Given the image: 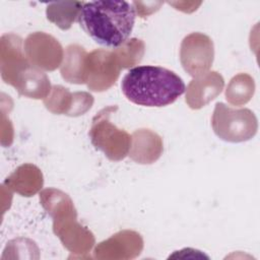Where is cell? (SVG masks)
<instances>
[{
    "mask_svg": "<svg viewBox=\"0 0 260 260\" xmlns=\"http://www.w3.org/2000/svg\"><path fill=\"white\" fill-rule=\"evenodd\" d=\"M83 3L84 2L80 1H59L50 3L46 9L47 18L61 29L67 30L78 18Z\"/></svg>",
    "mask_w": 260,
    "mask_h": 260,
    "instance_id": "e0dca14e",
    "label": "cell"
},
{
    "mask_svg": "<svg viewBox=\"0 0 260 260\" xmlns=\"http://www.w3.org/2000/svg\"><path fill=\"white\" fill-rule=\"evenodd\" d=\"M12 86L20 95L36 100L46 99L52 89L46 73L30 63L18 73Z\"/></svg>",
    "mask_w": 260,
    "mask_h": 260,
    "instance_id": "4fadbf2b",
    "label": "cell"
},
{
    "mask_svg": "<svg viewBox=\"0 0 260 260\" xmlns=\"http://www.w3.org/2000/svg\"><path fill=\"white\" fill-rule=\"evenodd\" d=\"M77 215H70L53 221L54 233L71 252H86L94 243L92 234L76 221Z\"/></svg>",
    "mask_w": 260,
    "mask_h": 260,
    "instance_id": "8fae6325",
    "label": "cell"
},
{
    "mask_svg": "<svg viewBox=\"0 0 260 260\" xmlns=\"http://www.w3.org/2000/svg\"><path fill=\"white\" fill-rule=\"evenodd\" d=\"M115 110H117L116 106H109L95 115L92 119L89 137L96 149L103 151L109 159L118 161L128 155L131 135L110 121V115Z\"/></svg>",
    "mask_w": 260,
    "mask_h": 260,
    "instance_id": "277c9868",
    "label": "cell"
},
{
    "mask_svg": "<svg viewBox=\"0 0 260 260\" xmlns=\"http://www.w3.org/2000/svg\"><path fill=\"white\" fill-rule=\"evenodd\" d=\"M24 53L30 64L47 71H53L62 64L64 51L60 43L43 31L32 32L23 43Z\"/></svg>",
    "mask_w": 260,
    "mask_h": 260,
    "instance_id": "52a82bcc",
    "label": "cell"
},
{
    "mask_svg": "<svg viewBox=\"0 0 260 260\" xmlns=\"http://www.w3.org/2000/svg\"><path fill=\"white\" fill-rule=\"evenodd\" d=\"M40 201L46 211L53 217V220L77 214L71 198L64 192L48 188L40 193Z\"/></svg>",
    "mask_w": 260,
    "mask_h": 260,
    "instance_id": "2e32d148",
    "label": "cell"
},
{
    "mask_svg": "<svg viewBox=\"0 0 260 260\" xmlns=\"http://www.w3.org/2000/svg\"><path fill=\"white\" fill-rule=\"evenodd\" d=\"M214 59L212 40L201 32L186 36L180 48V61L184 70L192 77L208 72Z\"/></svg>",
    "mask_w": 260,
    "mask_h": 260,
    "instance_id": "5b68a950",
    "label": "cell"
},
{
    "mask_svg": "<svg viewBox=\"0 0 260 260\" xmlns=\"http://www.w3.org/2000/svg\"><path fill=\"white\" fill-rule=\"evenodd\" d=\"M86 51L79 45H69L61 64V75L67 82L75 84L86 83Z\"/></svg>",
    "mask_w": 260,
    "mask_h": 260,
    "instance_id": "9a60e30c",
    "label": "cell"
},
{
    "mask_svg": "<svg viewBox=\"0 0 260 260\" xmlns=\"http://www.w3.org/2000/svg\"><path fill=\"white\" fill-rule=\"evenodd\" d=\"M43 175L39 168L34 165L25 164L18 167L9 177L6 178L4 185L21 196H32L43 187Z\"/></svg>",
    "mask_w": 260,
    "mask_h": 260,
    "instance_id": "5bb4252c",
    "label": "cell"
},
{
    "mask_svg": "<svg viewBox=\"0 0 260 260\" xmlns=\"http://www.w3.org/2000/svg\"><path fill=\"white\" fill-rule=\"evenodd\" d=\"M162 153L161 137L150 129H138L131 135L129 157L137 164L150 165Z\"/></svg>",
    "mask_w": 260,
    "mask_h": 260,
    "instance_id": "7c38bea8",
    "label": "cell"
},
{
    "mask_svg": "<svg viewBox=\"0 0 260 260\" xmlns=\"http://www.w3.org/2000/svg\"><path fill=\"white\" fill-rule=\"evenodd\" d=\"M0 45L1 76L6 83L11 85L18 73L30 62L25 56L20 37L14 34H5L1 37Z\"/></svg>",
    "mask_w": 260,
    "mask_h": 260,
    "instance_id": "9c48e42d",
    "label": "cell"
},
{
    "mask_svg": "<svg viewBox=\"0 0 260 260\" xmlns=\"http://www.w3.org/2000/svg\"><path fill=\"white\" fill-rule=\"evenodd\" d=\"M121 66L114 51L96 49L87 55L86 84L92 91H105L118 79Z\"/></svg>",
    "mask_w": 260,
    "mask_h": 260,
    "instance_id": "8992f818",
    "label": "cell"
},
{
    "mask_svg": "<svg viewBox=\"0 0 260 260\" xmlns=\"http://www.w3.org/2000/svg\"><path fill=\"white\" fill-rule=\"evenodd\" d=\"M254 89L253 78L246 73H240L230 81L225 90V99L231 105L242 106L251 100Z\"/></svg>",
    "mask_w": 260,
    "mask_h": 260,
    "instance_id": "ac0fdd59",
    "label": "cell"
},
{
    "mask_svg": "<svg viewBox=\"0 0 260 260\" xmlns=\"http://www.w3.org/2000/svg\"><path fill=\"white\" fill-rule=\"evenodd\" d=\"M144 47V43L141 40L134 38L115 49L114 52L117 55L121 68L125 69L138 64L143 57Z\"/></svg>",
    "mask_w": 260,
    "mask_h": 260,
    "instance_id": "d6986e66",
    "label": "cell"
},
{
    "mask_svg": "<svg viewBox=\"0 0 260 260\" xmlns=\"http://www.w3.org/2000/svg\"><path fill=\"white\" fill-rule=\"evenodd\" d=\"M123 94L131 103L160 108L176 102L186 90L183 79L174 71L160 66H137L122 79Z\"/></svg>",
    "mask_w": 260,
    "mask_h": 260,
    "instance_id": "7a4b0ae2",
    "label": "cell"
},
{
    "mask_svg": "<svg viewBox=\"0 0 260 260\" xmlns=\"http://www.w3.org/2000/svg\"><path fill=\"white\" fill-rule=\"evenodd\" d=\"M211 126L217 137L237 143L253 138L257 133L258 122L250 109H235L217 103L212 114Z\"/></svg>",
    "mask_w": 260,
    "mask_h": 260,
    "instance_id": "3957f363",
    "label": "cell"
},
{
    "mask_svg": "<svg viewBox=\"0 0 260 260\" xmlns=\"http://www.w3.org/2000/svg\"><path fill=\"white\" fill-rule=\"evenodd\" d=\"M93 104V96L85 91L71 93L62 85L52 86L49 95L44 99L46 108L58 115L77 117L86 113Z\"/></svg>",
    "mask_w": 260,
    "mask_h": 260,
    "instance_id": "ba28073f",
    "label": "cell"
},
{
    "mask_svg": "<svg viewBox=\"0 0 260 260\" xmlns=\"http://www.w3.org/2000/svg\"><path fill=\"white\" fill-rule=\"evenodd\" d=\"M77 21L99 45L117 49L130 37L135 23V9L127 1L99 0L84 2Z\"/></svg>",
    "mask_w": 260,
    "mask_h": 260,
    "instance_id": "6da1fadb",
    "label": "cell"
},
{
    "mask_svg": "<svg viewBox=\"0 0 260 260\" xmlns=\"http://www.w3.org/2000/svg\"><path fill=\"white\" fill-rule=\"evenodd\" d=\"M223 86L222 76L216 71H208L191 80L186 89V103L193 110L201 109L214 100Z\"/></svg>",
    "mask_w": 260,
    "mask_h": 260,
    "instance_id": "30bf717a",
    "label": "cell"
}]
</instances>
